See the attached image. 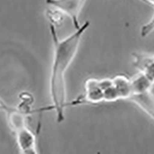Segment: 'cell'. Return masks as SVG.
<instances>
[{"label":"cell","mask_w":154,"mask_h":154,"mask_svg":"<svg viewBox=\"0 0 154 154\" xmlns=\"http://www.w3.org/2000/svg\"><path fill=\"white\" fill-rule=\"evenodd\" d=\"M154 31V13L150 20L146 24L143 25L140 29V35L142 37L145 38L149 34Z\"/></svg>","instance_id":"obj_9"},{"label":"cell","mask_w":154,"mask_h":154,"mask_svg":"<svg viewBox=\"0 0 154 154\" xmlns=\"http://www.w3.org/2000/svg\"><path fill=\"white\" fill-rule=\"evenodd\" d=\"M5 113L8 125L14 133L27 126L26 113L20 109L9 106Z\"/></svg>","instance_id":"obj_7"},{"label":"cell","mask_w":154,"mask_h":154,"mask_svg":"<svg viewBox=\"0 0 154 154\" xmlns=\"http://www.w3.org/2000/svg\"><path fill=\"white\" fill-rule=\"evenodd\" d=\"M53 9L48 10L46 12V16L50 22V25H52L56 28L62 23L64 15L59 10L53 8Z\"/></svg>","instance_id":"obj_8"},{"label":"cell","mask_w":154,"mask_h":154,"mask_svg":"<svg viewBox=\"0 0 154 154\" xmlns=\"http://www.w3.org/2000/svg\"><path fill=\"white\" fill-rule=\"evenodd\" d=\"M131 79L132 91L128 100L135 104L154 120L153 84L140 72Z\"/></svg>","instance_id":"obj_2"},{"label":"cell","mask_w":154,"mask_h":154,"mask_svg":"<svg viewBox=\"0 0 154 154\" xmlns=\"http://www.w3.org/2000/svg\"><path fill=\"white\" fill-rule=\"evenodd\" d=\"M132 57L134 66L154 85V54L134 52Z\"/></svg>","instance_id":"obj_6"},{"label":"cell","mask_w":154,"mask_h":154,"mask_svg":"<svg viewBox=\"0 0 154 154\" xmlns=\"http://www.w3.org/2000/svg\"><path fill=\"white\" fill-rule=\"evenodd\" d=\"M86 2V0H46L48 5L68 16L75 29L80 27V14Z\"/></svg>","instance_id":"obj_4"},{"label":"cell","mask_w":154,"mask_h":154,"mask_svg":"<svg viewBox=\"0 0 154 154\" xmlns=\"http://www.w3.org/2000/svg\"><path fill=\"white\" fill-rule=\"evenodd\" d=\"M9 107V106L8 104H6L3 100V99L0 97V111L5 112L8 109Z\"/></svg>","instance_id":"obj_10"},{"label":"cell","mask_w":154,"mask_h":154,"mask_svg":"<svg viewBox=\"0 0 154 154\" xmlns=\"http://www.w3.org/2000/svg\"><path fill=\"white\" fill-rule=\"evenodd\" d=\"M14 134L16 138V143L21 153H38L36 136L28 126L22 128L14 133Z\"/></svg>","instance_id":"obj_5"},{"label":"cell","mask_w":154,"mask_h":154,"mask_svg":"<svg viewBox=\"0 0 154 154\" xmlns=\"http://www.w3.org/2000/svg\"><path fill=\"white\" fill-rule=\"evenodd\" d=\"M106 79L89 78L84 83V94L72 102L73 106L80 104L96 105L104 102Z\"/></svg>","instance_id":"obj_3"},{"label":"cell","mask_w":154,"mask_h":154,"mask_svg":"<svg viewBox=\"0 0 154 154\" xmlns=\"http://www.w3.org/2000/svg\"><path fill=\"white\" fill-rule=\"evenodd\" d=\"M89 26L90 22L86 21L80 27L75 29L72 33L60 39L56 27L52 25H49L53 55L49 81L52 105L48 109L55 112L56 120L59 123L65 120L66 110L69 105L67 100L66 73L78 53L82 38Z\"/></svg>","instance_id":"obj_1"}]
</instances>
